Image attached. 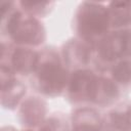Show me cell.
<instances>
[{
    "label": "cell",
    "instance_id": "cell-12",
    "mask_svg": "<svg viewBox=\"0 0 131 131\" xmlns=\"http://www.w3.org/2000/svg\"><path fill=\"white\" fill-rule=\"evenodd\" d=\"M112 120L117 128L123 131L131 130V106L122 113L113 114Z\"/></svg>",
    "mask_w": 131,
    "mask_h": 131
},
{
    "label": "cell",
    "instance_id": "cell-13",
    "mask_svg": "<svg viewBox=\"0 0 131 131\" xmlns=\"http://www.w3.org/2000/svg\"><path fill=\"white\" fill-rule=\"evenodd\" d=\"M127 5L128 4H125V3H116L115 4V6L117 7V8H114L117 10V12L115 13V16H114L115 24L122 25L131 19V16H130L131 11H130V8L127 7Z\"/></svg>",
    "mask_w": 131,
    "mask_h": 131
},
{
    "label": "cell",
    "instance_id": "cell-15",
    "mask_svg": "<svg viewBox=\"0 0 131 131\" xmlns=\"http://www.w3.org/2000/svg\"><path fill=\"white\" fill-rule=\"evenodd\" d=\"M42 131H50V130H49V129H46V128H45V129H42Z\"/></svg>",
    "mask_w": 131,
    "mask_h": 131
},
{
    "label": "cell",
    "instance_id": "cell-8",
    "mask_svg": "<svg viewBox=\"0 0 131 131\" xmlns=\"http://www.w3.org/2000/svg\"><path fill=\"white\" fill-rule=\"evenodd\" d=\"M37 61L38 57L35 52L21 48L16 49L11 57L13 68L21 73H30L33 71L37 64Z\"/></svg>",
    "mask_w": 131,
    "mask_h": 131
},
{
    "label": "cell",
    "instance_id": "cell-3",
    "mask_svg": "<svg viewBox=\"0 0 131 131\" xmlns=\"http://www.w3.org/2000/svg\"><path fill=\"white\" fill-rule=\"evenodd\" d=\"M40 88L47 94H56L64 86L67 80L66 70L54 61L43 63L38 71Z\"/></svg>",
    "mask_w": 131,
    "mask_h": 131
},
{
    "label": "cell",
    "instance_id": "cell-10",
    "mask_svg": "<svg viewBox=\"0 0 131 131\" xmlns=\"http://www.w3.org/2000/svg\"><path fill=\"white\" fill-rule=\"evenodd\" d=\"M25 93V87L19 83H11L7 88L2 90V102L4 105H13Z\"/></svg>",
    "mask_w": 131,
    "mask_h": 131
},
{
    "label": "cell",
    "instance_id": "cell-5",
    "mask_svg": "<svg viewBox=\"0 0 131 131\" xmlns=\"http://www.w3.org/2000/svg\"><path fill=\"white\" fill-rule=\"evenodd\" d=\"M128 45V34L118 32L106 36L99 47L100 56L105 60H114L121 56Z\"/></svg>",
    "mask_w": 131,
    "mask_h": 131
},
{
    "label": "cell",
    "instance_id": "cell-4",
    "mask_svg": "<svg viewBox=\"0 0 131 131\" xmlns=\"http://www.w3.org/2000/svg\"><path fill=\"white\" fill-rule=\"evenodd\" d=\"M96 78L89 71L76 72L71 80L70 92L76 99H92Z\"/></svg>",
    "mask_w": 131,
    "mask_h": 131
},
{
    "label": "cell",
    "instance_id": "cell-11",
    "mask_svg": "<svg viewBox=\"0 0 131 131\" xmlns=\"http://www.w3.org/2000/svg\"><path fill=\"white\" fill-rule=\"evenodd\" d=\"M114 78L121 83L131 82V61H122L113 70Z\"/></svg>",
    "mask_w": 131,
    "mask_h": 131
},
{
    "label": "cell",
    "instance_id": "cell-1",
    "mask_svg": "<svg viewBox=\"0 0 131 131\" xmlns=\"http://www.w3.org/2000/svg\"><path fill=\"white\" fill-rule=\"evenodd\" d=\"M7 30L15 42L24 44H39L44 39V31L38 20L24 17L21 13H14L8 21Z\"/></svg>",
    "mask_w": 131,
    "mask_h": 131
},
{
    "label": "cell",
    "instance_id": "cell-7",
    "mask_svg": "<svg viewBox=\"0 0 131 131\" xmlns=\"http://www.w3.org/2000/svg\"><path fill=\"white\" fill-rule=\"evenodd\" d=\"M75 131H98L100 128L99 116L91 110H81L74 117Z\"/></svg>",
    "mask_w": 131,
    "mask_h": 131
},
{
    "label": "cell",
    "instance_id": "cell-2",
    "mask_svg": "<svg viewBox=\"0 0 131 131\" xmlns=\"http://www.w3.org/2000/svg\"><path fill=\"white\" fill-rule=\"evenodd\" d=\"M108 25L107 11L94 3L84 4L78 14L79 32L86 37L96 36L103 33Z\"/></svg>",
    "mask_w": 131,
    "mask_h": 131
},
{
    "label": "cell",
    "instance_id": "cell-14",
    "mask_svg": "<svg viewBox=\"0 0 131 131\" xmlns=\"http://www.w3.org/2000/svg\"><path fill=\"white\" fill-rule=\"evenodd\" d=\"M11 83H13L11 74L9 72L8 69H5L4 67H2L1 69V85H2V90L7 88Z\"/></svg>",
    "mask_w": 131,
    "mask_h": 131
},
{
    "label": "cell",
    "instance_id": "cell-9",
    "mask_svg": "<svg viewBox=\"0 0 131 131\" xmlns=\"http://www.w3.org/2000/svg\"><path fill=\"white\" fill-rule=\"evenodd\" d=\"M117 95L116 86L105 79H96L93 95L91 100H95L97 102H108Z\"/></svg>",
    "mask_w": 131,
    "mask_h": 131
},
{
    "label": "cell",
    "instance_id": "cell-6",
    "mask_svg": "<svg viewBox=\"0 0 131 131\" xmlns=\"http://www.w3.org/2000/svg\"><path fill=\"white\" fill-rule=\"evenodd\" d=\"M20 114L24 122L29 125H36L44 117L45 105L41 100L33 97L24 102Z\"/></svg>",
    "mask_w": 131,
    "mask_h": 131
}]
</instances>
